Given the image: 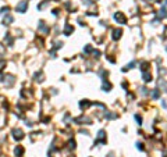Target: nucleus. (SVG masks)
Segmentation results:
<instances>
[{"label":"nucleus","instance_id":"f257e3e1","mask_svg":"<svg viewBox=\"0 0 167 157\" xmlns=\"http://www.w3.org/2000/svg\"><path fill=\"white\" fill-rule=\"evenodd\" d=\"M26 6H28V1H26V0H22L21 3L17 6V11H20V13H24V11H25V9H26Z\"/></svg>","mask_w":167,"mask_h":157},{"label":"nucleus","instance_id":"f03ea898","mask_svg":"<svg viewBox=\"0 0 167 157\" xmlns=\"http://www.w3.org/2000/svg\"><path fill=\"white\" fill-rule=\"evenodd\" d=\"M120 34H121V31H114V39L120 38Z\"/></svg>","mask_w":167,"mask_h":157},{"label":"nucleus","instance_id":"7ed1b4c3","mask_svg":"<svg viewBox=\"0 0 167 157\" xmlns=\"http://www.w3.org/2000/svg\"><path fill=\"white\" fill-rule=\"evenodd\" d=\"M143 76H145V78H143L145 81H149V79H152V76H150L149 74H143Z\"/></svg>","mask_w":167,"mask_h":157}]
</instances>
